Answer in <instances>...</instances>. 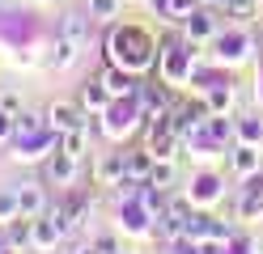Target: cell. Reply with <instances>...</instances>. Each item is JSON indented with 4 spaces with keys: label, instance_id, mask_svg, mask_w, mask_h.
<instances>
[{
    "label": "cell",
    "instance_id": "obj_1",
    "mask_svg": "<svg viewBox=\"0 0 263 254\" xmlns=\"http://www.w3.org/2000/svg\"><path fill=\"white\" fill-rule=\"evenodd\" d=\"M106 47H110V64H123V68H149L153 64V43L140 30H110Z\"/></svg>",
    "mask_w": 263,
    "mask_h": 254
},
{
    "label": "cell",
    "instance_id": "obj_2",
    "mask_svg": "<svg viewBox=\"0 0 263 254\" xmlns=\"http://www.w3.org/2000/svg\"><path fill=\"white\" fill-rule=\"evenodd\" d=\"M102 119H106V135L110 140H119V135H127V131H136L140 127V119H144V110H140V102L136 97H115L110 106L102 110Z\"/></svg>",
    "mask_w": 263,
    "mask_h": 254
},
{
    "label": "cell",
    "instance_id": "obj_3",
    "mask_svg": "<svg viewBox=\"0 0 263 254\" xmlns=\"http://www.w3.org/2000/svg\"><path fill=\"white\" fill-rule=\"evenodd\" d=\"M187 216H191V203H183V199H170L166 203V208H161L153 220H157V225H153V233L161 237V242H174V237H183L187 233Z\"/></svg>",
    "mask_w": 263,
    "mask_h": 254
},
{
    "label": "cell",
    "instance_id": "obj_4",
    "mask_svg": "<svg viewBox=\"0 0 263 254\" xmlns=\"http://www.w3.org/2000/svg\"><path fill=\"white\" fill-rule=\"evenodd\" d=\"M187 237H195V242H229L234 233H229L217 216H208V212H191V216H187Z\"/></svg>",
    "mask_w": 263,
    "mask_h": 254
},
{
    "label": "cell",
    "instance_id": "obj_5",
    "mask_svg": "<svg viewBox=\"0 0 263 254\" xmlns=\"http://www.w3.org/2000/svg\"><path fill=\"white\" fill-rule=\"evenodd\" d=\"M47 127L68 131V127H89V123H85L81 102H51V106H47Z\"/></svg>",
    "mask_w": 263,
    "mask_h": 254
},
{
    "label": "cell",
    "instance_id": "obj_6",
    "mask_svg": "<svg viewBox=\"0 0 263 254\" xmlns=\"http://www.w3.org/2000/svg\"><path fill=\"white\" fill-rule=\"evenodd\" d=\"M98 81H102L106 89H110V97H136V89H140V81L132 76V72H127L123 64H106V68H102V76H98Z\"/></svg>",
    "mask_w": 263,
    "mask_h": 254
},
{
    "label": "cell",
    "instance_id": "obj_7",
    "mask_svg": "<svg viewBox=\"0 0 263 254\" xmlns=\"http://www.w3.org/2000/svg\"><path fill=\"white\" fill-rule=\"evenodd\" d=\"M225 195V178L221 174H195L191 178V203L195 208H208V203H217Z\"/></svg>",
    "mask_w": 263,
    "mask_h": 254
},
{
    "label": "cell",
    "instance_id": "obj_8",
    "mask_svg": "<svg viewBox=\"0 0 263 254\" xmlns=\"http://www.w3.org/2000/svg\"><path fill=\"white\" fill-rule=\"evenodd\" d=\"M93 178L102 186H119L127 178V152H106V157L93 165Z\"/></svg>",
    "mask_w": 263,
    "mask_h": 254
},
{
    "label": "cell",
    "instance_id": "obj_9",
    "mask_svg": "<svg viewBox=\"0 0 263 254\" xmlns=\"http://www.w3.org/2000/svg\"><path fill=\"white\" fill-rule=\"evenodd\" d=\"M77 174H81V161L55 148V157L47 161V182H55V186H72V182H77Z\"/></svg>",
    "mask_w": 263,
    "mask_h": 254
},
{
    "label": "cell",
    "instance_id": "obj_10",
    "mask_svg": "<svg viewBox=\"0 0 263 254\" xmlns=\"http://www.w3.org/2000/svg\"><path fill=\"white\" fill-rule=\"evenodd\" d=\"M55 34H60V38H72V43H85V38H89V17H85V13H77V9L60 13Z\"/></svg>",
    "mask_w": 263,
    "mask_h": 254
},
{
    "label": "cell",
    "instance_id": "obj_11",
    "mask_svg": "<svg viewBox=\"0 0 263 254\" xmlns=\"http://www.w3.org/2000/svg\"><path fill=\"white\" fill-rule=\"evenodd\" d=\"M212 34H217V17H212L208 5H200V9L187 17V38H191V43H200V38H212Z\"/></svg>",
    "mask_w": 263,
    "mask_h": 254
},
{
    "label": "cell",
    "instance_id": "obj_12",
    "mask_svg": "<svg viewBox=\"0 0 263 254\" xmlns=\"http://www.w3.org/2000/svg\"><path fill=\"white\" fill-rule=\"evenodd\" d=\"M259 161H263L259 144H238V148H234V157H229V165H234V174H242V178L259 174Z\"/></svg>",
    "mask_w": 263,
    "mask_h": 254
},
{
    "label": "cell",
    "instance_id": "obj_13",
    "mask_svg": "<svg viewBox=\"0 0 263 254\" xmlns=\"http://www.w3.org/2000/svg\"><path fill=\"white\" fill-rule=\"evenodd\" d=\"M77 102H81V110H106L115 97H110V89H106L102 81H89L85 89H81V97H77Z\"/></svg>",
    "mask_w": 263,
    "mask_h": 254
},
{
    "label": "cell",
    "instance_id": "obj_14",
    "mask_svg": "<svg viewBox=\"0 0 263 254\" xmlns=\"http://www.w3.org/2000/svg\"><path fill=\"white\" fill-rule=\"evenodd\" d=\"M85 144H89V127H68V131H60V152H68V157L85 161Z\"/></svg>",
    "mask_w": 263,
    "mask_h": 254
},
{
    "label": "cell",
    "instance_id": "obj_15",
    "mask_svg": "<svg viewBox=\"0 0 263 254\" xmlns=\"http://www.w3.org/2000/svg\"><path fill=\"white\" fill-rule=\"evenodd\" d=\"M17 203H22V216H43L47 212V191L34 182V186H22L17 191Z\"/></svg>",
    "mask_w": 263,
    "mask_h": 254
},
{
    "label": "cell",
    "instance_id": "obj_16",
    "mask_svg": "<svg viewBox=\"0 0 263 254\" xmlns=\"http://www.w3.org/2000/svg\"><path fill=\"white\" fill-rule=\"evenodd\" d=\"M30 233H34V216H13L9 225H5V242L17 250V246H26V242H30Z\"/></svg>",
    "mask_w": 263,
    "mask_h": 254
},
{
    "label": "cell",
    "instance_id": "obj_17",
    "mask_svg": "<svg viewBox=\"0 0 263 254\" xmlns=\"http://www.w3.org/2000/svg\"><path fill=\"white\" fill-rule=\"evenodd\" d=\"M149 186H157V191H170V186L178 182V169H174V161H153V169H149V178H144Z\"/></svg>",
    "mask_w": 263,
    "mask_h": 254
},
{
    "label": "cell",
    "instance_id": "obj_18",
    "mask_svg": "<svg viewBox=\"0 0 263 254\" xmlns=\"http://www.w3.org/2000/svg\"><path fill=\"white\" fill-rule=\"evenodd\" d=\"M153 152L149 148H144V152H127V178L132 182H144V178H149V169H153Z\"/></svg>",
    "mask_w": 263,
    "mask_h": 254
},
{
    "label": "cell",
    "instance_id": "obj_19",
    "mask_svg": "<svg viewBox=\"0 0 263 254\" xmlns=\"http://www.w3.org/2000/svg\"><path fill=\"white\" fill-rule=\"evenodd\" d=\"M246 47H251V38H246V34H225V38H221V51H217V55L234 64V60H242V55H246Z\"/></svg>",
    "mask_w": 263,
    "mask_h": 254
},
{
    "label": "cell",
    "instance_id": "obj_20",
    "mask_svg": "<svg viewBox=\"0 0 263 254\" xmlns=\"http://www.w3.org/2000/svg\"><path fill=\"white\" fill-rule=\"evenodd\" d=\"M39 131H47V114H34V110L17 114V140H26V135H39Z\"/></svg>",
    "mask_w": 263,
    "mask_h": 254
},
{
    "label": "cell",
    "instance_id": "obj_21",
    "mask_svg": "<svg viewBox=\"0 0 263 254\" xmlns=\"http://www.w3.org/2000/svg\"><path fill=\"white\" fill-rule=\"evenodd\" d=\"M204 131H208V135H212V140H217V144H225L229 135L238 131V123H229V119H221V114H208V123H204Z\"/></svg>",
    "mask_w": 263,
    "mask_h": 254
},
{
    "label": "cell",
    "instance_id": "obj_22",
    "mask_svg": "<svg viewBox=\"0 0 263 254\" xmlns=\"http://www.w3.org/2000/svg\"><path fill=\"white\" fill-rule=\"evenodd\" d=\"M153 5L166 17H191L195 9H200V0H153Z\"/></svg>",
    "mask_w": 263,
    "mask_h": 254
},
{
    "label": "cell",
    "instance_id": "obj_23",
    "mask_svg": "<svg viewBox=\"0 0 263 254\" xmlns=\"http://www.w3.org/2000/svg\"><path fill=\"white\" fill-rule=\"evenodd\" d=\"M238 140L242 144H263V119H238Z\"/></svg>",
    "mask_w": 263,
    "mask_h": 254
},
{
    "label": "cell",
    "instance_id": "obj_24",
    "mask_svg": "<svg viewBox=\"0 0 263 254\" xmlns=\"http://www.w3.org/2000/svg\"><path fill=\"white\" fill-rule=\"evenodd\" d=\"M13 216H22V203H17V191H0V225H9Z\"/></svg>",
    "mask_w": 263,
    "mask_h": 254
},
{
    "label": "cell",
    "instance_id": "obj_25",
    "mask_svg": "<svg viewBox=\"0 0 263 254\" xmlns=\"http://www.w3.org/2000/svg\"><path fill=\"white\" fill-rule=\"evenodd\" d=\"M77 47L81 43H72V38H55V68H68L77 60Z\"/></svg>",
    "mask_w": 263,
    "mask_h": 254
},
{
    "label": "cell",
    "instance_id": "obj_26",
    "mask_svg": "<svg viewBox=\"0 0 263 254\" xmlns=\"http://www.w3.org/2000/svg\"><path fill=\"white\" fill-rule=\"evenodd\" d=\"M225 13L229 17H255L259 13V0H225Z\"/></svg>",
    "mask_w": 263,
    "mask_h": 254
},
{
    "label": "cell",
    "instance_id": "obj_27",
    "mask_svg": "<svg viewBox=\"0 0 263 254\" xmlns=\"http://www.w3.org/2000/svg\"><path fill=\"white\" fill-rule=\"evenodd\" d=\"M115 13H119V0H89V17H98V22H106Z\"/></svg>",
    "mask_w": 263,
    "mask_h": 254
},
{
    "label": "cell",
    "instance_id": "obj_28",
    "mask_svg": "<svg viewBox=\"0 0 263 254\" xmlns=\"http://www.w3.org/2000/svg\"><path fill=\"white\" fill-rule=\"evenodd\" d=\"M170 254H200V242H195V237H174V242H170Z\"/></svg>",
    "mask_w": 263,
    "mask_h": 254
},
{
    "label": "cell",
    "instance_id": "obj_29",
    "mask_svg": "<svg viewBox=\"0 0 263 254\" xmlns=\"http://www.w3.org/2000/svg\"><path fill=\"white\" fill-rule=\"evenodd\" d=\"M225 254H255V246H251V237H229Z\"/></svg>",
    "mask_w": 263,
    "mask_h": 254
},
{
    "label": "cell",
    "instance_id": "obj_30",
    "mask_svg": "<svg viewBox=\"0 0 263 254\" xmlns=\"http://www.w3.org/2000/svg\"><path fill=\"white\" fill-rule=\"evenodd\" d=\"M13 131H17V114H9V110H0V140H9Z\"/></svg>",
    "mask_w": 263,
    "mask_h": 254
},
{
    "label": "cell",
    "instance_id": "obj_31",
    "mask_svg": "<svg viewBox=\"0 0 263 254\" xmlns=\"http://www.w3.org/2000/svg\"><path fill=\"white\" fill-rule=\"evenodd\" d=\"M0 110H9V114H13V110H17V93H9V89H5V93H0Z\"/></svg>",
    "mask_w": 263,
    "mask_h": 254
},
{
    "label": "cell",
    "instance_id": "obj_32",
    "mask_svg": "<svg viewBox=\"0 0 263 254\" xmlns=\"http://www.w3.org/2000/svg\"><path fill=\"white\" fill-rule=\"evenodd\" d=\"M200 254H225V242H200Z\"/></svg>",
    "mask_w": 263,
    "mask_h": 254
},
{
    "label": "cell",
    "instance_id": "obj_33",
    "mask_svg": "<svg viewBox=\"0 0 263 254\" xmlns=\"http://www.w3.org/2000/svg\"><path fill=\"white\" fill-rule=\"evenodd\" d=\"M115 254H132V250H115Z\"/></svg>",
    "mask_w": 263,
    "mask_h": 254
},
{
    "label": "cell",
    "instance_id": "obj_34",
    "mask_svg": "<svg viewBox=\"0 0 263 254\" xmlns=\"http://www.w3.org/2000/svg\"><path fill=\"white\" fill-rule=\"evenodd\" d=\"M259 47H263V34H259Z\"/></svg>",
    "mask_w": 263,
    "mask_h": 254
},
{
    "label": "cell",
    "instance_id": "obj_35",
    "mask_svg": "<svg viewBox=\"0 0 263 254\" xmlns=\"http://www.w3.org/2000/svg\"><path fill=\"white\" fill-rule=\"evenodd\" d=\"M39 5H47V0H39Z\"/></svg>",
    "mask_w": 263,
    "mask_h": 254
},
{
    "label": "cell",
    "instance_id": "obj_36",
    "mask_svg": "<svg viewBox=\"0 0 263 254\" xmlns=\"http://www.w3.org/2000/svg\"><path fill=\"white\" fill-rule=\"evenodd\" d=\"M255 254H259V250H255Z\"/></svg>",
    "mask_w": 263,
    "mask_h": 254
}]
</instances>
